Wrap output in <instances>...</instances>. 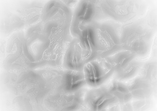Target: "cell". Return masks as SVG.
<instances>
[{
  "instance_id": "1",
  "label": "cell",
  "mask_w": 157,
  "mask_h": 111,
  "mask_svg": "<svg viewBox=\"0 0 157 111\" xmlns=\"http://www.w3.org/2000/svg\"><path fill=\"white\" fill-rule=\"evenodd\" d=\"M153 31L149 25L136 21L126 24L120 32L121 50L131 52L137 57L148 54L153 39Z\"/></svg>"
},
{
  "instance_id": "2",
  "label": "cell",
  "mask_w": 157,
  "mask_h": 111,
  "mask_svg": "<svg viewBox=\"0 0 157 111\" xmlns=\"http://www.w3.org/2000/svg\"><path fill=\"white\" fill-rule=\"evenodd\" d=\"M99 8L103 15L121 23L132 22L143 15L146 5L140 1H102Z\"/></svg>"
},
{
  "instance_id": "3",
  "label": "cell",
  "mask_w": 157,
  "mask_h": 111,
  "mask_svg": "<svg viewBox=\"0 0 157 111\" xmlns=\"http://www.w3.org/2000/svg\"><path fill=\"white\" fill-rule=\"evenodd\" d=\"M92 26L97 57H109L120 51V32L113 25L104 22Z\"/></svg>"
},
{
  "instance_id": "4",
  "label": "cell",
  "mask_w": 157,
  "mask_h": 111,
  "mask_svg": "<svg viewBox=\"0 0 157 111\" xmlns=\"http://www.w3.org/2000/svg\"><path fill=\"white\" fill-rule=\"evenodd\" d=\"M82 70L86 83L94 87L101 85L115 73L110 56L97 57L87 63Z\"/></svg>"
},
{
  "instance_id": "5",
  "label": "cell",
  "mask_w": 157,
  "mask_h": 111,
  "mask_svg": "<svg viewBox=\"0 0 157 111\" xmlns=\"http://www.w3.org/2000/svg\"><path fill=\"white\" fill-rule=\"evenodd\" d=\"M96 11V4L94 1H83L78 4L71 27L76 38H78L86 28L92 24Z\"/></svg>"
},
{
  "instance_id": "6",
  "label": "cell",
  "mask_w": 157,
  "mask_h": 111,
  "mask_svg": "<svg viewBox=\"0 0 157 111\" xmlns=\"http://www.w3.org/2000/svg\"><path fill=\"white\" fill-rule=\"evenodd\" d=\"M85 101L86 105L94 111L103 110L117 104L108 87H97L89 91L85 96Z\"/></svg>"
},
{
  "instance_id": "7",
  "label": "cell",
  "mask_w": 157,
  "mask_h": 111,
  "mask_svg": "<svg viewBox=\"0 0 157 111\" xmlns=\"http://www.w3.org/2000/svg\"><path fill=\"white\" fill-rule=\"evenodd\" d=\"M64 63L68 70H82L86 64L84 53L79 39L75 38L67 47Z\"/></svg>"
},
{
  "instance_id": "8",
  "label": "cell",
  "mask_w": 157,
  "mask_h": 111,
  "mask_svg": "<svg viewBox=\"0 0 157 111\" xmlns=\"http://www.w3.org/2000/svg\"><path fill=\"white\" fill-rule=\"evenodd\" d=\"M127 86L132 100L149 99L154 91V86L141 76L134 78Z\"/></svg>"
},
{
  "instance_id": "9",
  "label": "cell",
  "mask_w": 157,
  "mask_h": 111,
  "mask_svg": "<svg viewBox=\"0 0 157 111\" xmlns=\"http://www.w3.org/2000/svg\"><path fill=\"white\" fill-rule=\"evenodd\" d=\"M92 24L86 28L78 38L83 50L86 63L97 57Z\"/></svg>"
},
{
  "instance_id": "10",
  "label": "cell",
  "mask_w": 157,
  "mask_h": 111,
  "mask_svg": "<svg viewBox=\"0 0 157 111\" xmlns=\"http://www.w3.org/2000/svg\"><path fill=\"white\" fill-rule=\"evenodd\" d=\"M86 83L83 70H67L63 73V89L64 91H77Z\"/></svg>"
},
{
  "instance_id": "11",
  "label": "cell",
  "mask_w": 157,
  "mask_h": 111,
  "mask_svg": "<svg viewBox=\"0 0 157 111\" xmlns=\"http://www.w3.org/2000/svg\"><path fill=\"white\" fill-rule=\"evenodd\" d=\"M108 87L110 92L116 99L117 103H126L132 100L128 86L122 82L114 80Z\"/></svg>"
},
{
  "instance_id": "12",
  "label": "cell",
  "mask_w": 157,
  "mask_h": 111,
  "mask_svg": "<svg viewBox=\"0 0 157 111\" xmlns=\"http://www.w3.org/2000/svg\"><path fill=\"white\" fill-rule=\"evenodd\" d=\"M143 63L136 58L130 62L118 71L115 73L116 80L121 82L130 80L139 73Z\"/></svg>"
},
{
  "instance_id": "13",
  "label": "cell",
  "mask_w": 157,
  "mask_h": 111,
  "mask_svg": "<svg viewBox=\"0 0 157 111\" xmlns=\"http://www.w3.org/2000/svg\"><path fill=\"white\" fill-rule=\"evenodd\" d=\"M110 56L115 70V73L118 71L130 62L137 58L133 53L125 50H120Z\"/></svg>"
},
{
  "instance_id": "14",
  "label": "cell",
  "mask_w": 157,
  "mask_h": 111,
  "mask_svg": "<svg viewBox=\"0 0 157 111\" xmlns=\"http://www.w3.org/2000/svg\"><path fill=\"white\" fill-rule=\"evenodd\" d=\"M140 76L155 86L157 81V63L155 61H150L143 63L140 71Z\"/></svg>"
},
{
  "instance_id": "15",
  "label": "cell",
  "mask_w": 157,
  "mask_h": 111,
  "mask_svg": "<svg viewBox=\"0 0 157 111\" xmlns=\"http://www.w3.org/2000/svg\"><path fill=\"white\" fill-rule=\"evenodd\" d=\"M130 103L132 111H143L149 108L151 104V101L149 99L144 100H135V101Z\"/></svg>"
}]
</instances>
